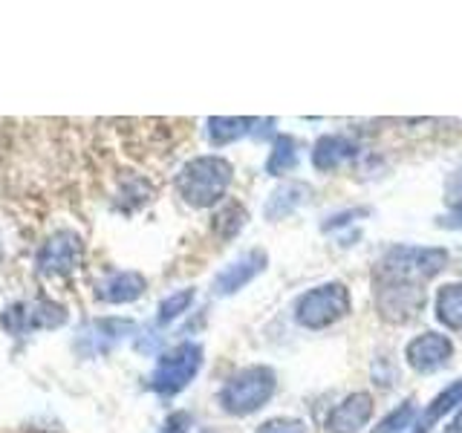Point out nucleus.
<instances>
[{
  "instance_id": "nucleus-1",
  "label": "nucleus",
  "mask_w": 462,
  "mask_h": 433,
  "mask_svg": "<svg viewBox=\"0 0 462 433\" xmlns=\"http://www.w3.org/2000/svg\"><path fill=\"white\" fill-rule=\"evenodd\" d=\"M235 170L223 156H197L177 173V191L191 208L217 206L231 185Z\"/></svg>"
},
{
  "instance_id": "nucleus-2",
  "label": "nucleus",
  "mask_w": 462,
  "mask_h": 433,
  "mask_svg": "<svg viewBox=\"0 0 462 433\" xmlns=\"http://www.w3.org/2000/svg\"><path fill=\"white\" fill-rule=\"evenodd\" d=\"M278 390V375L269 367H243L220 387V408L231 416L260 410Z\"/></svg>"
},
{
  "instance_id": "nucleus-3",
  "label": "nucleus",
  "mask_w": 462,
  "mask_h": 433,
  "mask_svg": "<svg viewBox=\"0 0 462 433\" xmlns=\"http://www.w3.org/2000/svg\"><path fill=\"white\" fill-rule=\"evenodd\" d=\"M448 266L445 249H413V245H393L375 266V281H408L428 283Z\"/></svg>"
},
{
  "instance_id": "nucleus-4",
  "label": "nucleus",
  "mask_w": 462,
  "mask_h": 433,
  "mask_svg": "<svg viewBox=\"0 0 462 433\" xmlns=\"http://www.w3.org/2000/svg\"><path fill=\"white\" fill-rule=\"evenodd\" d=\"M350 309H353L350 289L332 281L310 289V292H303L295 300V321L303 329H327L350 315Z\"/></svg>"
},
{
  "instance_id": "nucleus-5",
  "label": "nucleus",
  "mask_w": 462,
  "mask_h": 433,
  "mask_svg": "<svg viewBox=\"0 0 462 433\" xmlns=\"http://www.w3.org/2000/svg\"><path fill=\"white\" fill-rule=\"evenodd\" d=\"M202 367V346L194 341L177 344L171 353L159 355L151 373V390L159 396H177L194 382V375Z\"/></svg>"
},
{
  "instance_id": "nucleus-6",
  "label": "nucleus",
  "mask_w": 462,
  "mask_h": 433,
  "mask_svg": "<svg viewBox=\"0 0 462 433\" xmlns=\"http://www.w3.org/2000/svg\"><path fill=\"white\" fill-rule=\"evenodd\" d=\"M373 292H375V309H379V315L387 324H408L425 307L422 283L373 278Z\"/></svg>"
},
{
  "instance_id": "nucleus-7",
  "label": "nucleus",
  "mask_w": 462,
  "mask_h": 433,
  "mask_svg": "<svg viewBox=\"0 0 462 433\" xmlns=\"http://www.w3.org/2000/svg\"><path fill=\"white\" fill-rule=\"evenodd\" d=\"M84 263V243L76 231H55L35 254V266L43 278H69Z\"/></svg>"
},
{
  "instance_id": "nucleus-8",
  "label": "nucleus",
  "mask_w": 462,
  "mask_h": 433,
  "mask_svg": "<svg viewBox=\"0 0 462 433\" xmlns=\"http://www.w3.org/2000/svg\"><path fill=\"white\" fill-rule=\"evenodd\" d=\"M451 355H454V344L451 338L439 336V332H425V336L413 338L408 344V350H404L408 364L422 375L442 370L448 361H451Z\"/></svg>"
},
{
  "instance_id": "nucleus-9",
  "label": "nucleus",
  "mask_w": 462,
  "mask_h": 433,
  "mask_svg": "<svg viewBox=\"0 0 462 433\" xmlns=\"http://www.w3.org/2000/svg\"><path fill=\"white\" fill-rule=\"evenodd\" d=\"M269 263V254L263 249H252V252H245L240 254L235 263H228L220 274L214 278V295H220V298H228V295H235L240 292L243 286H249L260 272L266 269Z\"/></svg>"
},
{
  "instance_id": "nucleus-10",
  "label": "nucleus",
  "mask_w": 462,
  "mask_h": 433,
  "mask_svg": "<svg viewBox=\"0 0 462 433\" xmlns=\"http://www.w3.org/2000/svg\"><path fill=\"white\" fill-rule=\"evenodd\" d=\"M373 416V399L370 393H353L341 404L332 408L327 416V433H358Z\"/></svg>"
},
{
  "instance_id": "nucleus-11",
  "label": "nucleus",
  "mask_w": 462,
  "mask_h": 433,
  "mask_svg": "<svg viewBox=\"0 0 462 433\" xmlns=\"http://www.w3.org/2000/svg\"><path fill=\"white\" fill-rule=\"evenodd\" d=\"M127 332H134V324L130 321H116V318H105V321H96L90 324L79 338V353L93 358V355H101L107 353L110 346L119 344Z\"/></svg>"
},
{
  "instance_id": "nucleus-12",
  "label": "nucleus",
  "mask_w": 462,
  "mask_h": 433,
  "mask_svg": "<svg viewBox=\"0 0 462 433\" xmlns=\"http://www.w3.org/2000/svg\"><path fill=\"white\" fill-rule=\"evenodd\" d=\"M356 156V142L341 134L321 136L312 144V165L318 170H338Z\"/></svg>"
},
{
  "instance_id": "nucleus-13",
  "label": "nucleus",
  "mask_w": 462,
  "mask_h": 433,
  "mask_svg": "<svg viewBox=\"0 0 462 433\" xmlns=\"http://www.w3.org/2000/svg\"><path fill=\"white\" fill-rule=\"evenodd\" d=\"M144 278L139 272H116L110 274L107 281H101L98 289H96V295L105 300V303H134L144 295Z\"/></svg>"
},
{
  "instance_id": "nucleus-14",
  "label": "nucleus",
  "mask_w": 462,
  "mask_h": 433,
  "mask_svg": "<svg viewBox=\"0 0 462 433\" xmlns=\"http://www.w3.org/2000/svg\"><path fill=\"white\" fill-rule=\"evenodd\" d=\"M272 119H228V115H214V119H208V139L214 148H226V144L231 142H237L243 136H249V134H266V130H260V127H266Z\"/></svg>"
},
{
  "instance_id": "nucleus-15",
  "label": "nucleus",
  "mask_w": 462,
  "mask_h": 433,
  "mask_svg": "<svg viewBox=\"0 0 462 433\" xmlns=\"http://www.w3.org/2000/svg\"><path fill=\"white\" fill-rule=\"evenodd\" d=\"M307 199H310V185H303V182H286L283 188H278V191L269 197L263 214H266V220H272V223L274 220H283V216H289L295 208H300Z\"/></svg>"
},
{
  "instance_id": "nucleus-16",
  "label": "nucleus",
  "mask_w": 462,
  "mask_h": 433,
  "mask_svg": "<svg viewBox=\"0 0 462 433\" xmlns=\"http://www.w3.org/2000/svg\"><path fill=\"white\" fill-rule=\"evenodd\" d=\"M298 159H300L298 142L292 136H278L266 159V173L269 177H286V173H292L298 168Z\"/></svg>"
},
{
  "instance_id": "nucleus-17",
  "label": "nucleus",
  "mask_w": 462,
  "mask_h": 433,
  "mask_svg": "<svg viewBox=\"0 0 462 433\" xmlns=\"http://www.w3.org/2000/svg\"><path fill=\"white\" fill-rule=\"evenodd\" d=\"M457 404H462V379L454 382V384H448L439 396H433V401L425 408V413L419 416V433H428L448 410H454Z\"/></svg>"
},
{
  "instance_id": "nucleus-18",
  "label": "nucleus",
  "mask_w": 462,
  "mask_h": 433,
  "mask_svg": "<svg viewBox=\"0 0 462 433\" xmlns=\"http://www.w3.org/2000/svg\"><path fill=\"white\" fill-rule=\"evenodd\" d=\"M437 321L462 332V283H448L437 292Z\"/></svg>"
},
{
  "instance_id": "nucleus-19",
  "label": "nucleus",
  "mask_w": 462,
  "mask_h": 433,
  "mask_svg": "<svg viewBox=\"0 0 462 433\" xmlns=\"http://www.w3.org/2000/svg\"><path fill=\"white\" fill-rule=\"evenodd\" d=\"M245 220H249V214H245L243 206H237V202H228V206L223 211H217L214 216V231H217V237L220 240H231V237H237Z\"/></svg>"
},
{
  "instance_id": "nucleus-20",
  "label": "nucleus",
  "mask_w": 462,
  "mask_h": 433,
  "mask_svg": "<svg viewBox=\"0 0 462 433\" xmlns=\"http://www.w3.org/2000/svg\"><path fill=\"white\" fill-rule=\"evenodd\" d=\"M413 419H416V404L408 399V401H402L396 410H390L382 422L373 428V433H404L413 425Z\"/></svg>"
},
{
  "instance_id": "nucleus-21",
  "label": "nucleus",
  "mask_w": 462,
  "mask_h": 433,
  "mask_svg": "<svg viewBox=\"0 0 462 433\" xmlns=\"http://www.w3.org/2000/svg\"><path fill=\"white\" fill-rule=\"evenodd\" d=\"M29 315H32V329H55L67 321L64 307H58L52 300H38L29 307Z\"/></svg>"
},
{
  "instance_id": "nucleus-22",
  "label": "nucleus",
  "mask_w": 462,
  "mask_h": 433,
  "mask_svg": "<svg viewBox=\"0 0 462 433\" xmlns=\"http://www.w3.org/2000/svg\"><path fill=\"white\" fill-rule=\"evenodd\" d=\"M194 303V289H182V292L177 295H171L165 298L162 303H159V315H156V321L159 324H171V321H177V318L182 312H188V307Z\"/></svg>"
},
{
  "instance_id": "nucleus-23",
  "label": "nucleus",
  "mask_w": 462,
  "mask_h": 433,
  "mask_svg": "<svg viewBox=\"0 0 462 433\" xmlns=\"http://www.w3.org/2000/svg\"><path fill=\"white\" fill-rule=\"evenodd\" d=\"M0 324L9 332V336H21V332L32 329V315H29V303H12V307L4 312Z\"/></svg>"
},
{
  "instance_id": "nucleus-24",
  "label": "nucleus",
  "mask_w": 462,
  "mask_h": 433,
  "mask_svg": "<svg viewBox=\"0 0 462 433\" xmlns=\"http://www.w3.org/2000/svg\"><path fill=\"white\" fill-rule=\"evenodd\" d=\"M257 433H310L307 425L298 422V419H272Z\"/></svg>"
},
{
  "instance_id": "nucleus-25",
  "label": "nucleus",
  "mask_w": 462,
  "mask_h": 433,
  "mask_svg": "<svg viewBox=\"0 0 462 433\" xmlns=\"http://www.w3.org/2000/svg\"><path fill=\"white\" fill-rule=\"evenodd\" d=\"M188 428H191V416H188V413H173V416H168L162 433H188Z\"/></svg>"
},
{
  "instance_id": "nucleus-26",
  "label": "nucleus",
  "mask_w": 462,
  "mask_h": 433,
  "mask_svg": "<svg viewBox=\"0 0 462 433\" xmlns=\"http://www.w3.org/2000/svg\"><path fill=\"white\" fill-rule=\"evenodd\" d=\"M439 226L442 228H462V206H457L451 214L439 216Z\"/></svg>"
},
{
  "instance_id": "nucleus-27",
  "label": "nucleus",
  "mask_w": 462,
  "mask_h": 433,
  "mask_svg": "<svg viewBox=\"0 0 462 433\" xmlns=\"http://www.w3.org/2000/svg\"><path fill=\"white\" fill-rule=\"evenodd\" d=\"M445 433H462V408L457 410V416L451 419V422L445 425Z\"/></svg>"
},
{
  "instance_id": "nucleus-28",
  "label": "nucleus",
  "mask_w": 462,
  "mask_h": 433,
  "mask_svg": "<svg viewBox=\"0 0 462 433\" xmlns=\"http://www.w3.org/2000/svg\"><path fill=\"white\" fill-rule=\"evenodd\" d=\"M454 182H462V170L454 173ZM459 197H462V188H459V191H451V199H459Z\"/></svg>"
}]
</instances>
